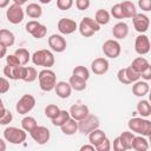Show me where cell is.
Listing matches in <instances>:
<instances>
[{"instance_id":"1","label":"cell","mask_w":151,"mask_h":151,"mask_svg":"<svg viewBox=\"0 0 151 151\" xmlns=\"http://www.w3.org/2000/svg\"><path fill=\"white\" fill-rule=\"evenodd\" d=\"M127 126L133 133L149 137L151 134V122L143 117H133L129 120Z\"/></svg>"},{"instance_id":"2","label":"cell","mask_w":151,"mask_h":151,"mask_svg":"<svg viewBox=\"0 0 151 151\" xmlns=\"http://www.w3.org/2000/svg\"><path fill=\"white\" fill-rule=\"evenodd\" d=\"M31 59H32L34 65L42 66L44 68H51L54 65V63H55L53 53L50 50H45V48L35 51L31 55Z\"/></svg>"},{"instance_id":"3","label":"cell","mask_w":151,"mask_h":151,"mask_svg":"<svg viewBox=\"0 0 151 151\" xmlns=\"http://www.w3.org/2000/svg\"><path fill=\"white\" fill-rule=\"evenodd\" d=\"M39 86L44 92H50L54 90L57 84V76L51 68H44L38 73Z\"/></svg>"},{"instance_id":"4","label":"cell","mask_w":151,"mask_h":151,"mask_svg":"<svg viewBox=\"0 0 151 151\" xmlns=\"http://www.w3.org/2000/svg\"><path fill=\"white\" fill-rule=\"evenodd\" d=\"M26 131L15 126H7L4 130V138L6 142H9L11 144H21L26 140Z\"/></svg>"},{"instance_id":"5","label":"cell","mask_w":151,"mask_h":151,"mask_svg":"<svg viewBox=\"0 0 151 151\" xmlns=\"http://www.w3.org/2000/svg\"><path fill=\"white\" fill-rule=\"evenodd\" d=\"M78 29L83 37L90 38L100 29V26L94 21V19H92L90 17H85L81 19L80 24L78 25Z\"/></svg>"},{"instance_id":"6","label":"cell","mask_w":151,"mask_h":151,"mask_svg":"<svg viewBox=\"0 0 151 151\" xmlns=\"http://www.w3.org/2000/svg\"><path fill=\"white\" fill-rule=\"evenodd\" d=\"M99 125H100V123H99L98 117H96L93 114H88L87 117H85L84 119L78 122V131L83 134H88L94 129H98Z\"/></svg>"},{"instance_id":"7","label":"cell","mask_w":151,"mask_h":151,"mask_svg":"<svg viewBox=\"0 0 151 151\" xmlns=\"http://www.w3.org/2000/svg\"><path fill=\"white\" fill-rule=\"evenodd\" d=\"M35 106V98L32 94H24L17 103L15 110L19 114H27Z\"/></svg>"},{"instance_id":"8","label":"cell","mask_w":151,"mask_h":151,"mask_svg":"<svg viewBox=\"0 0 151 151\" xmlns=\"http://www.w3.org/2000/svg\"><path fill=\"white\" fill-rule=\"evenodd\" d=\"M25 28H26V32L29 33V34H31L33 38H35V39H42V38H45L46 34H47V27H46L45 25L40 24V22L37 21V20H31V21H28V22L26 24Z\"/></svg>"},{"instance_id":"9","label":"cell","mask_w":151,"mask_h":151,"mask_svg":"<svg viewBox=\"0 0 151 151\" xmlns=\"http://www.w3.org/2000/svg\"><path fill=\"white\" fill-rule=\"evenodd\" d=\"M101 50H103L105 57H107L110 59H116V58L119 57V54L122 52V46L118 42V40H116V39H109V40H106L103 44Z\"/></svg>"},{"instance_id":"10","label":"cell","mask_w":151,"mask_h":151,"mask_svg":"<svg viewBox=\"0 0 151 151\" xmlns=\"http://www.w3.org/2000/svg\"><path fill=\"white\" fill-rule=\"evenodd\" d=\"M25 17V12L21 8V6L17 5V4H12L7 11H6V18L8 20V22L13 24V25H18L24 20Z\"/></svg>"},{"instance_id":"11","label":"cell","mask_w":151,"mask_h":151,"mask_svg":"<svg viewBox=\"0 0 151 151\" xmlns=\"http://www.w3.org/2000/svg\"><path fill=\"white\" fill-rule=\"evenodd\" d=\"M29 136L32 137V139L35 143H38L39 145H44V144H46L50 140L51 132H50V130L46 126H39V125H37L29 132Z\"/></svg>"},{"instance_id":"12","label":"cell","mask_w":151,"mask_h":151,"mask_svg":"<svg viewBox=\"0 0 151 151\" xmlns=\"http://www.w3.org/2000/svg\"><path fill=\"white\" fill-rule=\"evenodd\" d=\"M48 46L51 47L52 51L57 53H61L66 50L67 42H66V39L61 34H52L48 38Z\"/></svg>"},{"instance_id":"13","label":"cell","mask_w":151,"mask_h":151,"mask_svg":"<svg viewBox=\"0 0 151 151\" xmlns=\"http://www.w3.org/2000/svg\"><path fill=\"white\" fill-rule=\"evenodd\" d=\"M134 51L139 55H145L150 52V40L144 33H140L134 40Z\"/></svg>"},{"instance_id":"14","label":"cell","mask_w":151,"mask_h":151,"mask_svg":"<svg viewBox=\"0 0 151 151\" xmlns=\"http://www.w3.org/2000/svg\"><path fill=\"white\" fill-rule=\"evenodd\" d=\"M58 31L64 34V35H68V34H72L73 32H76V29L78 28V24L72 20V19H68V18H61L59 21H58Z\"/></svg>"},{"instance_id":"15","label":"cell","mask_w":151,"mask_h":151,"mask_svg":"<svg viewBox=\"0 0 151 151\" xmlns=\"http://www.w3.org/2000/svg\"><path fill=\"white\" fill-rule=\"evenodd\" d=\"M132 22H133V27L138 33H145L149 29L150 26V19L147 15L142 14V13H137L133 18H132Z\"/></svg>"},{"instance_id":"16","label":"cell","mask_w":151,"mask_h":151,"mask_svg":"<svg viewBox=\"0 0 151 151\" xmlns=\"http://www.w3.org/2000/svg\"><path fill=\"white\" fill-rule=\"evenodd\" d=\"M70 117L73 118L74 120L79 122L81 119H84L85 117H87L90 114V110L85 104H73L70 107Z\"/></svg>"},{"instance_id":"17","label":"cell","mask_w":151,"mask_h":151,"mask_svg":"<svg viewBox=\"0 0 151 151\" xmlns=\"http://www.w3.org/2000/svg\"><path fill=\"white\" fill-rule=\"evenodd\" d=\"M109 67H110V64L107 61L106 58H103V57H99V58H96L92 63H91V71L97 74V76H103L105 74L107 71H109Z\"/></svg>"},{"instance_id":"18","label":"cell","mask_w":151,"mask_h":151,"mask_svg":"<svg viewBox=\"0 0 151 151\" xmlns=\"http://www.w3.org/2000/svg\"><path fill=\"white\" fill-rule=\"evenodd\" d=\"M24 67L22 65L20 66H9L6 65L4 67V76L11 80H21L22 74H24Z\"/></svg>"},{"instance_id":"19","label":"cell","mask_w":151,"mask_h":151,"mask_svg":"<svg viewBox=\"0 0 151 151\" xmlns=\"http://www.w3.org/2000/svg\"><path fill=\"white\" fill-rule=\"evenodd\" d=\"M54 91L57 93V96L61 99H66L71 96L72 93V87L68 84V81H57L55 86H54Z\"/></svg>"},{"instance_id":"20","label":"cell","mask_w":151,"mask_h":151,"mask_svg":"<svg viewBox=\"0 0 151 151\" xmlns=\"http://www.w3.org/2000/svg\"><path fill=\"white\" fill-rule=\"evenodd\" d=\"M127 34H129V26H127V24H125L123 21L117 22L112 28V35H113V38H116V40L125 39L127 37Z\"/></svg>"},{"instance_id":"21","label":"cell","mask_w":151,"mask_h":151,"mask_svg":"<svg viewBox=\"0 0 151 151\" xmlns=\"http://www.w3.org/2000/svg\"><path fill=\"white\" fill-rule=\"evenodd\" d=\"M149 91H150V86L149 83L145 80H137L132 85V93L136 97H144L149 93Z\"/></svg>"},{"instance_id":"22","label":"cell","mask_w":151,"mask_h":151,"mask_svg":"<svg viewBox=\"0 0 151 151\" xmlns=\"http://www.w3.org/2000/svg\"><path fill=\"white\" fill-rule=\"evenodd\" d=\"M14 42H15V37L13 32L6 28H1L0 29V44L5 45L6 47H11L14 45Z\"/></svg>"},{"instance_id":"23","label":"cell","mask_w":151,"mask_h":151,"mask_svg":"<svg viewBox=\"0 0 151 151\" xmlns=\"http://www.w3.org/2000/svg\"><path fill=\"white\" fill-rule=\"evenodd\" d=\"M60 129H61V132H63L64 134H66V136H72V134H74V133L78 131V122L70 117L68 120H67L65 124H63V125L60 126Z\"/></svg>"},{"instance_id":"24","label":"cell","mask_w":151,"mask_h":151,"mask_svg":"<svg viewBox=\"0 0 151 151\" xmlns=\"http://www.w3.org/2000/svg\"><path fill=\"white\" fill-rule=\"evenodd\" d=\"M25 13L27 14V17H29L32 19H39L42 15V8L40 5L32 2V4L27 5V7L25 8Z\"/></svg>"},{"instance_id":"25","label":"cell","mask_w":151,"mask_h":151,"mask_svg":"<svg viewBox=\"0 0 151 151\" xmlns=\"http://www.w3.org/2000/svg\"><path fill=\"white\" fill-rule=\"evenodd\" d=\"M133 150L136 151H146L149 149V143H147V139L144 137V136H134L133 137V140H132V147Z\"/></svg>"},{"instance_id":"26","label":"cell","mask_w":151,"mask_h":151,"mask_svg":"<svg viewBox=\"0 0 151 151\" xmlns=\"http://www.w3.org/2000/svg\"><path fill=\"white\" fill-rule=\"evenodd\" d=\"M120 6H122V9H123V14H124V18H127V19H132L136 14H137V9H136V6L129 1V0H124L123 2H120Z\"/></svg>"},{"instance_id":"27","label":"cell","mask_w":151,"mask_h":151,"mask_svg":"<svg viewBox=\"0 0 151 151\" xmlns=\"http://www.w3.org/2000/svg\"><path fill=\"white\" fill-rule=\"evenodd\" d=\"M111 20V15H110V12H107L106 9H98L94 14V21L99 25V26H104V25H107Z\"/></svg>"},{"instance_id":"28","label":"cell","mask_w":151,"mask_h":151,"mask_svg":"<svg viewBox=\"0 0 151 151\" xmlns=\"http://www.w3.org/2000/svg\"><path fill=\"white\" fill-rule=\"evenodd\" d=\"M137 112L138 114H140V117L143 118H147L151 116V105L149 103V100L142 99L137 103Z\"/></svg>"},{"instance_id":"29","label":"cell","mask_w":151,"mask_h":151,"mask_svg":"<svg viewBox=\"0 0 151 151\" xmlns=\"http://www.w3.org/2000/svg\"><path fill=\"white\" fill-rule=\"evenodd\" d=\"M136 72H138L139 74L143 72V71H145L149 66H150V63L147 61V59H145L144 57H138V58H136V59H133V61H132V64L130 65Z\"/></svg>"},{"instance_id":"30","label":"cell","mask_w":151,"mask_h":151,"mask_svg":"<svg viewBox=\"0 0 151 151\" xmlns=\"http://www.w3.org/2000/svg\"><path fill=\"white\" fill-rule=\"evenodd\" d=\"M134 133L131 131H124L120 133V136H118L124 150H130L132 147V140H133Z\"/></svg>"},{"instance_id":"31","label":"cell","mask_w":151,"mask_h":151,"mask_svg":"<svg viewBox=\"0 0 151 151\" xmlns=\"http://www.w3.org/2000/svg\"><path fill=\"white\" fill-rule=\"evenodd\" d=\"M88 142H90V144H92V145H97L98 143H100L105 137H106V134H105V132L103 131V130H100L99 127L98 129H94L93 131H91L88 134Z\"/></svg>"},{"instance_id":"32","label":"cell","mask_w":151,"mask_h":151,"mask_svg":"<svg viewBox=\"0 0 151 151\" xmlns=\"http://www.w3.org/2000/svg\"><path fill=\"white\" fill-rule=\"evenodd\" d=\"M38 79V72L33 66H25L24 67V74H22V79L26 83H33L34 80Z\"/></svg>"},{"instance_id":"33","label":"cell","mask_w":151,"mask_h":151,"mask_svg":"<svg viewBox=\"0 0 151 151\" xmlns=\"http://www.w3.org/2000/svg\"><path fill=\"white\" fill-rule=\"evenodd\" d=\"M68 84L71 85L72 90H76V91H84L86 88V80L81 79V78H78L76 76H71L70 79H68Z\"/></svg>"},{"instance_id":"34","label":"cell","mask_w":151,"mask_h":151,"mask_svg":"<svg viewBox=\"0 0 151 151\" xmlns=\"http://www.w3.org/2000/svg\"><path fill=\"white\" fill-rule=\"evenodd\" d=\"M68 118H70L68 111H66V110H60L59 113L52 119V124H53L54 126H59V127H60L63 124H65V123L68 120Z\"/></svg>"},{"instance_id":"35","label":"cell","mask_w":151,"mask_h":151,"mask_svg":"<svg viewBox=\"0 0 151 151\" xmlns=\"http://www.w3.org/2000/svg\"><path fill=\"white\" fill-rule=\"evenodd\" d=\"M37 125H38V123H37L35 118H33V117H31V116H26V117H24L22 120H21V129L25 130V131L28 132V133H29Z\"/></svg>"},{"instance_id":"36","label":"cell","mask_w":151,"mask_h":151,"mask_svg":"<svg viewBox=\"0 0 151 151\" xmlns=\"http://www.w3.org/2000/svg\"><path fill=\"white\" fill-rule=\"evenodd\" d=\"M72 76H76V77L81 78V79H84V80L87 81L88 78H90V71H88L87 67L81 66V65H78V66H76V67L73 68V71H72Z\"/></svg>"},{"instance_id":"37","label":"cell","mask_w":151,"mask_h":151,"mask_svg":"<svg viewBox=\"0 0 151 151\" xmlns=\"http://www.w3.org/2000/svg\"><path fill=\"white\" fill-rule=\"evenodd\" d=\"M14 54L17 55V58L19 59L21 65H26L29 61V59H31V54H29V52L26 48H18V50H15Z\"/></svg>"},{"instance_id":"38","label":"cell","mask_w":151,"mask_h":151,"mask_svg":"<svg viewBox=\"0 0 151 151\" xmlns=\"http://www.w3.org/2000/svg\"><path fill=\"white\" fill-rule=\"evenodd\" d=\"M59 111H60V109H59L55 104H48V105L45 107V116L52 120V119L59 113Z\"/></svg>"},{"instance_id":"39","label":"cell","mask_w":151,"mask_h":151,"mask_svg":"<svg viewBox=\"0 0 151 151\" xmlns=\"http://www.w3.org/2000/svg\"><path fill=\"white\" fill-rule=\"evenodd\" d=\"M110 15H112L114 19H125L124 18V14H123V9H122V6L120 4H116L111 7V12H110Z\"/></svg>"},{"instance_id":"40","label":"cell","mask_w":151,"mask_h":151,"mask_svg":"<svg viewBox=\"0 0 151 151\" xmlns=\"http://www.w3.org/2000/svg\"><path fill=\"white\" fill-rule=\"evenodd\" d=\"M125 72H126V76H127V78H129V80H130L131 84H133L134 81H137V80L140 79V74L138 72H136L131 66L125 67Z\"/></svg>"},{"instance_id":"41","label":"cell","mask_w":151,"mask_h":151,"mask_svg":"<svg viewBox=\"0 0 151 151\" xmlns=\"http://www.w3.org/2000/svg\"><path fill=\"white\" fill-rule=\"evenodd\" d=\"M13 120V114L9 110H5L1 114H0V125H8Z\"/></svg>"},{"instance_id":"42","label":"cell","mask_w":151,"mask_h":151,"mask_svg":"<svg viewBox=\"0 0 151 151\" xmlns=\"http://www.w3.org/2000/svg\"><path fill=\"white\" fill-rule=\"evenodd\" d=\"M96 150L97 151H110L111 150V142L107 137H105L100 143H98L96 146Z\"/></svg>"},{"instance_id":"43","label":"cell","mask_w":151,"mask_h":151,"mask_svg":"<svg viewBox=\"0 0 151 151\" xmlns=\"http://www.w3.org/2000/svg\"><path fill=\"white\" fill-rule=\"evenodd\" d=\"M73 6V0H57V7L60 11H67Z\"/></svg>"},{"instance_id":"44","label":"cell","mask_w":151,"mask_h":151,"mask_svg":"<svg viewBox=\"0 0 151 151\" xmlns=\"http://www.w3.org/2000/svg\"><path fill=\"white\" fill-rule=\"evenodd\" d=\"M117 78H118V81L122 83V84H124V85H130V84H131L130 80H129V78H127V76H126L125 68H120V70L118 71Z\"/></svg>"},{"instance_id":"45","label":"cell","mask_w":151,"mask_h":151,"mask_svg":"<svg viewBox=\"0 0 151 151\" xmlns=\"http://www.w3.org/2000/svg\"><path fill=\"white\" fill-rule=\"evenodd\" d=\"M9 91V81L7 78L0 77V94L7 93Z\"/></svg>"},{"instance_id":"46","label":"cell","mask_w":151,"mask_h":151,"mask_svg":"<svg viewBox=\"0 0 151 151\" xmlns=\"http://www.w3.org/2000/svg\"><path fill=\"white\" fill-rule=\"evenodd\" d=\"M6 63H7V65H9V66H20V65H21L15 54H8V55L6 57Z\"/></svg>"},{"instance_id":"47","label":"cell","mask_w":151,"mask_h":151,"mask_svg":"<svg viewBox=\"0 0 151 151\" xmlns=\"http://www.w3.org/2000/svg\"><path fill=\"white\" fill-rule=\"evenodd\" d=\"M91 0H76V7L79 11H85L90 7Z\"/></svg>"},{"instance_id":"48","label":"cell","mask_w":151,"mask_h":151,"mask_svg":"<svg viewBox=\"0 0 151 151\" xmlns=\"http://www.w3.org/2000/svg\"><path fill=\"white\" fill-rule=\"evenodd\" d=\"M138 6L144 12L151 11V0H138Z\"/></svg>"},{"instance_id":"49","label":"cell","mask_w":151,"mask_h":151,"mask_svg":"<svg viewBox=\"0 0 151 151\" xmlns=\"http://www.w3.org/2000/svg\"><path fill=\"white\" fill-rule=\"evenodd\" d=\"M140 78L144 79L145 81H149V80L151 79V65H150L145 71H143V72L140 73Z\"/></svg>"},{"instance_id":"50","label":"cell","mask_w":151,"mask_h":151,"mask_svg":"<svg viewBox=\"0 0 151 151\" xmlns=\"http://www.w3.org/2000/svg\"><path fill=\"white\" fill-rule=\"evenodd\" d=\"M113 150H114V151H125L118 137H116L114 140H113Z\"/></svg>"},{"instance_id":"51","label":"cell","mask_w":151,"mask_h":151,"mask_svg":"<svg viewBox=\"0 0 151 151\" xmlns=\"http://www.w3.org/2000/svg\"><path fill=\"white\" fill-rule=\"evenodd\" d=\"M85 150H87V151H94L96 147H94V145H92V144H85V145H83V146L80 147V151H85Z\"/></svg>"},{"instance_id":"52","label":"cell","mask_w":151,"mask_h":151,"mask_svg":"<svg viewBox=\"0 0 151 151\" xmlns=\"http://www.w3.org/2000/svg\"><path fill=\"white\" fill-rule=\"evenodd\" d=\"M6 53H7V47H6L5 45L0 44V59L4 58V57L6 55Z\"/></svg>"},{"instance_id":"53","label":"cell","mask_w":151,"mask_h":151,"mask_svg":"<svg viewBox=\"0 0 151 151\" xmlns=\"http://www.w3.org/2000/svg\"><path fill=\"white\" fill-rule=\"evenodd\" d=\"M9 5V0H0V8H6Z\"/></svg>"},{"instance_id":"54","label":"cell","mask_w":151,"mask_h":151,"mask_svg":"<svg viewBox=\"0 0 151 151\" xmlns=\"http://www.w3.org/2000/svg\"><path fill=\"white\" fill-rule=\"evenodd\" d=\"M5 150H6V142L2 138H0V151H5Z\"/></svg>"},{"instance_id":"55","label":"cell","mask_w":151,"mask_h":151,"mask_svg":"<svg viewBox=\"0 0 151 151\" xmlns=\"http://www.w3.org/2000/svg\"><path fill=\"white\" fill-rule=\"evenodd\" d=\"M27 1H28V0H13V4H17V5H19V6H22V5H25Z\"/></svg>"},{"instance_id":"56","label":"cell","mask_w":151,"mask_h":151,"mask_svg":"<svg viewBox=\"0 0 151 151\" xmlns=\"http://www.w3.org/2000/svg\"><path fill=\"white\" fill-rule=\"evenodd\" d=\"M5 110H6V109H5V106H4V101H2L1 98H0V114H1Z\"/></svg>"},{"instance_id":"57","label":"cell","mask_w":151,"mask_h":151,"mask_svg":"<svg viewBox=\"0 0 151 151\" xmlns=\"http://www.w3.org/2000/svg\"><path fill=\"white\" fill-rule=\"evenodd\" d=\"M52 0H39V2L40 4H44V5H47V4H50Z\"/></svg>"},{"instance_id":"58","label":"cell","mask_w":151,"mask_h":151,"mask_svg":"<svg viewBox=\"0 0 151 151\" xmlns=\"http://www.w3.org/2000/svg\"><path fill=\"white\" fill-rule=\"evenodd\" d=\"M122 1H123V0H122Z\"/></svg>"}]
</instances>
